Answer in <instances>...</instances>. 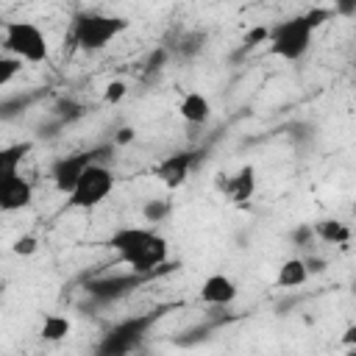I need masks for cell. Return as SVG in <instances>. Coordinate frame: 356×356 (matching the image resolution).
<instances>
[{
  "label": "cell",
  "mask_w": 356,
  "mask_h": 356,
  "mask_svg": "<svg viewBox=\"0 0 356 356\" xmlns=\"http://www.w3.org/2000/svg\"><path fill=\"white\" fill-rule=\"evenodd\" d=\"M111 250H117V259L131 267L136 275H159L178 264H167V239L150 228H117L108 242Z\"/></svg>",
  "instance_id": "obj_1"
},
{
  "label": "cell",
  "mask_w": 356,
  "mask_h": 356,
  "mask_svg": "<svg viewBox=\"0 0 356 356\" xmlns=\"http://www.w3.org/2000/svg\"><path fill=\"white\" fill-rule=\"evenodd\" d=\"M334 11L331 8H309L306 14H298V17H289V19H281L275 25H270V33H267V44H270V53L278 56V58H286V61H298L306 56L309 44H312V36L314 31L331 17Z\"/></svg>",
  "instance_id": "obj_2"
},
{
  "label": "cell",
  "mask_w": 356,
  "mask_h": 356,
  "mask_svg": "<svg viewBox=\"0 0 356 356\" xmlns=\"http://www.w3.org/2000/svg\"><path fill=\"white\" fill-rule=\"evenodd\" d=\"M161 317H164V306L114 323V325L103 334V339L97 342L95 356H131V353L142 345V339L150 334V328H153Z\"/></svg>",
  "instance_id": "obj_3"
},
{
  "label": "cell",
  "mask_w": 356,
  "mask_h": 356,
  "mask_svg": "<svg viewBox=\"0 0 356 356\" xmlns=\"http://www.w3.org/2000/svg\"><path fill=\"white\" fill-rule=\"evenodd\" d=\"M128 28V19L125 17H114V14H100V11H81L72 17V42L86 50V53H95V50H103L111 39H117L122 31Z\"/></svg>",
  "instance_id": "obj_4"
},
{
  "label": "cell",
  "mask_w": 356,
  "mask_h": 356,
  "mask_svg": "<svg viewBox=\"0 0 356 356\" xmlns=\"http://www.w3.org/2000/svg\"><path fill=\"white\" fill-rule=\"evenodd\" d=\"M3 47L8 50V56L19 58L22 64H42L50 56L47 36L42 33V28L25 19L3 22Z\"/></svg>",
  "instance_id": "obj_5"
},
{
  "label": "cell",
  "mask_w": 356,
  "mask_h": 356,
  "mask_svg": "<svg viewBox=\"0 0 356 356\" xmlns=\"http://www.w3.org/2000/svg\"><path fill=\"white\" fill-rule=\"evenodd\" d=\"M111 189H114V172L100 161L89 164L81 172V178L72 186V192L67 195V206H72V209H95L111 195Z\"/></svg>",
  "instance_id": "obj_6"
},
{
  "label": "cell",
  "mask_w": 356,
  "mask_h": 356,
  "mask_svg": "<svg viewBox=\"0 0 356 356\" xmlns=\"http://www.w3.org/2000/svg\"><path fill=\"white\" fill-rule=\"evenodd\" d=\"M111 150H114V145H95V147H89V150H78V153H72V156L56 159V161L50 164V178H53L56 189L64 192V195H70L72 186L78 184L81 172H83L89 164H97L100 159H108Z\"/></svg>",
  "instance_id": "obj_7"
},
{
  "label": "cell",
  "mask_w": 356,
  "mask_h": 356,
  "mask_svg": "<svg viewBox=\"0 0 356 356\" xmlns=\"http://www.w3.org/2000/svg\"><path fill=\"white\" fill-rule=\"evenodd\" d=\"M153 275H136V273H114V275H103V278H92L86 284V292L100 300V303H108V300H117L128 292H134L136 286H142L145 281H150Z\"/></svg>",
  "instance_id": "obj_8"
},
{
  "label": "cell",
  "mask_w": 356,
  "mask_h": 356,
  "mask_svg": "<svg viewBox=\"0 0 356 356\" xmlns=\"http://www.w3.org/2000/svg\"><path fill=\"white\" fill-rule=\"evenodd\" d=\"M203 156V150H178V153H170L164 156L156 167H153V175L167 186V189H178L186 178H189V170L195 167V161Z\"/></svg>",
  "instance_id": "obj_9"
},
{
  "label": "cell",
  "mask_w": 356,
  "mask_h": 356,
  "mask_svg": "<svg viewBox=\"0 0 356 356\" xmlns=\"http://www.w3.org/2000/svg\"><path fill=\"white\" fill-rule=\"evenodd\" d=\"M222 192L234 206H248L250 197L256 195V170H253V164H245L234 175H228Z\"/></svg>",
  "instance_id": "obj_10"
},
{
  "label": "cell",
  "mask_w": 356,
  "mask_h": 356,
  "mask_svg": "<svg viewBox=\"0 0 356 356\" xmlns=\"http://www.w3.org/2000/svg\"><path fill=\"white\" fill-rule=\"evenodd\" d=\"M200 300L206 306H228L236 300V284L228 275L214 273L200 284Z\"/></svg>",
  "instance_id": "obj_11"
},
{
  "label": "cell",
  "mask_w": 356,
  "mask_h": 356,
  "mask_svg": "<svg viewBox=\"0 0 356 356\" xmlns=\"http://www.w3.org/2000/svg\"><path fill=\"white\" fill-rule=\"evenodd\" d=\"M31 200H33V186L22 175H17L0 186V211H19V209L31 206Z\"/></svg>",
  "instance_id": "obj_12"
},
{
  "label": "cell",
  "mask_w": 356,
  "mask_h": 356,
  "mask_svg": "<svg viewBox=\"0 0 356 356\" xmlns=\"http://www.w3.org/2000/svg\"><path fill=\"white\" fill-rule=\"evenodd\" d=\"M31 147H33L31 142H14V145L0 147V186L19 175V164L31 153Z\"/></svg>",
  "instance_id": "obj_13"
},
{
  "label": "cell",
  "mask_w": 356,
  "mask_h": 356,
  "mask_svg": "<svg viewBox=\"0 0 356 356\" xmlns=\"http://www.w3.org/2000/svg\"><path fill=\"white\" fill-rule=\"evenodd\" d=\"M178 114L189 122V125H203L209 117H211V106H209V97L200 95V92H186L178 103Z\"/></svg>",
  "instance_id": "obj_14"
},
{
  "label": "cell",
  "mask_w": 356,
  "mask_h": 356,
  "mask_svg": "<svg viewBox=\"0 0 356 356\" xmlns=\"http://www.w3.org/2000/svg\"><path fill=\"white\" fill-rule=\"evenodd\" d=\"M312 231L317 239H323L328 245H348V239H350V228L339 220H317L312 225Z\"/></svg>",
  "instance_id": "obj_15"
},
{
  "label": "cell",
  "mask_w": 356,
  "mask_h": 356,
  "mask_svg": "<svg viewBox=\"0 0 356 356\" xmlns=\"http://www.w3.org/2000/svg\"><path fill=\"white\" fill-rule=\"evenodd\" d=\"M309 273L303 267V259H286L281 267H278V275H275V284L281 289H292V286H300L306 284Z\"/></svg>",
  "instance_id": "obj_16"
},
{
  "label": "cell",
  "mask_w": 356,
  "mask_h": 356,
  "mask_svg": "<svg viewBox=\"0 0 356 356\" xmlns=\"http://www.w3.org/2000/svg\"><path fill=\"white\" fill-rule=\"evenodd\" d=\"M70 331H72V323H70L64 314H47V317L42 320L39 337H42L44 342H61V339L70 337Z\"/></svg>",
  "instance_id": "obj_17"
},
{
  "label": "cell",
  "mask_w": 356,
  "mask_h": 356,
  "mask_svg": "<svg viewBox=\"0 0 356 356\" xmlns=\"http://www.w3.org/2000/svg\"><path fill=\"white\" fill-rule=\"evenodd\" d=\"M267 33H270V25H253V28L245 33V39H242L239 50L234 53V58H239V56H245V53L256 50L259 44H267Z\"/></svg>",
  "instance_id": "obj_18"
},
{
  "label": "cell",
  "mask_w": 356,
  "mask_h": 356,
  "mask_svg": "<svg viewBox=\"0 0 356 356\" xmlns=\"http://www.w3.org/2000/svg\"><path fill=\"white\" fill-rule=\"evenodd\" d=\"M36 97H39V95H14V97L0 100V120H11V117H17V114L25 111Z\"/></svg>",
  "instance_id": "obj_19"
},
{
  "label": "cell",
  "mask_w": 356,
  "mask_h": 356,
  "mask_svg": "<svg viewBox=\"0 0 356 356\" xmlns=\"http://www.w3.org/2000/svg\"><path fill=\"white\" fill-rule=\"evenodd\" d=\"M170 211H172V203H170V200H147V203L142 206V217H145L147 222H161Z\"/></svg>",
  "instance_id": "obj_20"
},
{
  "label": "cell",
  "mask_w": 356,
  "mask_h": 356,
  "mask_svg": "<svg viewBox=\"0 0 356 356\" xmlns=\"http://www.w3.org/2000/svg\"><path fill=\"white\" fill-rule=\"evenodd\" d=\"M19 70H22V61H19V58H14V56H3V53H0V89L8 86V83L19 75Z\"/></svg>",
  "instance_id": "obj_21"
},
{
  "label": "cell",
  "mask_w": 356,
  "mask_h": 356,
  "mask_svg": "<svg viewBox=\"0 0 356 356\" xmlns=\"http://www.w3.org/2000/svg\"><path fill=\"white\" fill-rule=\"evenodd\" d=\"M36 250H39V239H36L33 234H22V236H17L14 245H11V253H14V256H33Z\"/></svg>",
  "instance_id": "obj_22"
},
{
  "label": "cell",
  "mask_w": 356,
  "mask_h": 356,
  "mask_svg": "<svg viewBox=\"0 0 356 356\" xmlns=\"http://www.w3.org/2000/svg\"><path fill=\"white\" fill-rule=\"evenodd\" d=\"M56 114H58V125H64V122L78 120V117L83 114V106H78V103H72V100H61V103L56 106Z\"/></svg>",
  "instance_id": "obj_23"
},
{
  "label": "cell",
  "mask_w": 356,
  "mask_h": 356,
  "mask_svg": "<svg viewBox=\"0 0 356 356\" xmlns=\"http://www.w3.org/2000/svg\"><path fill=\"white\" fill-rule=\"evenodd\" d=\"M200 47H203V33H189V36H184L178 42V53L181 56H195Z\"/></svg>",
  "instance_id": "obj_24"
},
{
  "label": "cell",
  "mask_w": 356,
  "mask_h": 356,
  "mask_svg": "<svg viewBox=\"0 0 356 356\" xmlns=\"http://www.w3.org/2000/svg\"><path fill=\"white\" fill-rule=\"evenodd\" d=\"M125 92H128V86H125L122 81H111V83L106 86V92H103V100H106V103H120V100L125 97Z\"/></svg>",
  "instance_id": "obj_25"
},
{
  "label": "cell",
  "mask_w": 356,
  "mask_h": 356,
  "mask_svg": "<svg viewBox=\"0 0 356 356\" xmlns=\"http://www.w3.org/2000/svg\"><path fill=\"white\" fill-rule=\"evenodd\" d=\"M312 242H314V231H312V225H298V228L292 231V245L306 248V245H312Z\"/></svg>",
  "instance_id": "obj_26"
},
{
  "label": "cell",
  "mask_w": 356,
  "mask_h": 356,
  "mask_svg": "<svg viewBox=\"0 0 356 356\" xmlns=\"http://www.w3.org/2000/svg\"><path fill=\"white\" fill-rule=\"evenodd\" d=\"M167 56H170V50H167V47L153 50V53H150V58H147V70H150V72H153V70H161V67H164V61H167Z\"/></svg>",
  "instance_id": "obj_27"
},
{
  "label": "cell",
  "mask_w": 356,
  "mask_h": 356,
  "mask_svg": "<svg viewBox=\"0 0 356 356\" xmlns=\"http://www.w3.org/2000/svg\"><path fill=\"white\" fill-rule=\"evenodd\" d=\"M303 267H306L309 275H317V273L325 270V259H320V256H309V259H303Z\"/></svg>",
  "instance_id": "obj_28"
},
{
  "label": "cell",
  "mask_w": 356,
  "mask_h": 356,
  "mask_svg": "<svg viewBox=\"0 0 356 356\" xmlns=\"http://www.w3.org/2000/svg\"><path fill=\"white\" fill-rule=\"evenodd\" d=\"M134 136H136V131L134 128H120L117 134H114V139H111V145H128V142H134Z\"/></svg>",
  "instance_id": "obj_29"
},
{
  "label": "cell",
  "mask_w": 356,
  "mask_h": 356,
  "mask_svg": "<svg viewBox=\"0 0 356 356\" xmlns=\"http://www.w3.org/2000/svg\"><path fill=\"white\" fill-rule=\"evenodd\" d=\"M353 339H356V325H348V328H345L342 342H345V345H353Z\"/></svg>",
  "instance_id": "obj_30"
},
{
  "label": "cell",
  "mask_w": 356,
  "mask_h": 356,
  "mask_svg": "<svg viewBox=\"0 0 356 356\" xmlns=\"http://www.w3.org/2000/svg\"><path fill=\"white\" fill-rule=\"evenodd\" d=\"M339 11H345V14H353L356 11V3L350 0V3H339Z\"/></svg>",
  "instance_id": "obj_31"
},
{
  "label": "cell",
  "mask_w": 356,
  "mask_h": 356,
  "mask_svg": "<svg viewBox=\"0 0 356 356\" xmlns=\"http://www.w3.org/2000/svg\"><path fill=\"white\" fill-rule=\"evenodd\" d=\"M3 289H6V284H3V281H0V295H3Z\"/></svg>",
  "instance_id": "obj_32"
},
{
  "label": "cell",
  "mask_w": 356,
  "mask_h": 356,
  "mask_svg": "<svg viewBox=\"0 0 356 356\" xmlns=\"http://www.w3.org/2000/svg\"><path fill=\"white\" fill-rule=\"evenodd\" d=\"M131 356H139V353H131Z\"/></svg>",
  "instance_id": "obj_33"
}]
</instances>
